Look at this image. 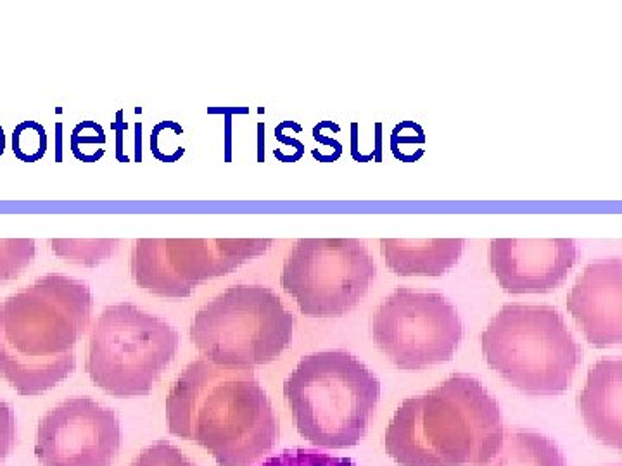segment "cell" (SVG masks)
<instances>
[{"label": "cell", "mask_w": 622, "mask_h": 466, "mask_svg": "<svg viewBox=\"0 0 622 466\" xmlns=\"http://www.w3.org/2000/svg\"><path fill=\"white\" fill-rule=\"evenodd\" d=\"M503 434L495 397L477 378L458 373L401 403L386 449L400 466H477L500 451Z\"/></svg>", "instance_id": "cell-3"}, {"label": "cell", "mask_w": 622, "mask_h": 466, "mask_svg": "<svg viewBox=\"0 0 622 466\" xmlns=\"http://www.w3.org/2000/svg\"><path fill=\"white\" fill-rule=\"evenodd\" d=\"M272 244V239H139L130 252V271L140 289L182 299L211 278L263 256Z\"/></svg>", "instance_id": "cell-10"}, {"label": "cell", "mask_w": 622, "mask_h": 466, "mask_svg": "<svg viewBox=\"0 0 622 466\" xmlns=\"http://www.w3.org/2000/svg\"><path fill=\"white\" fill-rule=\"evenodd\" d=\"M168 427L196 442L220 466H251L272 451L279 420L253 368L197 359L166 397Z\"/></svg>", "instance_id": "cell-1"}, {"label": "cell", "mask_w": 622, "mask_h": 466, "mask_svg": "<svg viewBox=\"0 0 622 466\" xmlns=\"http://www.w3.org/2000/svg\"><path fill=\"white\" fill-rule=\"evenodd\" d=\"M16 442V416L4 401H0V463L6 460Z\"/></svg>", "instance_id": "cell-21"}, {"label": "cell", "mask_w": 622, "mask_h": 466, "mask_svg": "<svg viewBox=\"0 0 622 466\" xmlns=\"http://www.w3.org/2000/svg\"><path fill=\"white\" fill-rule=\"evenodd\" d=\"M567 309L595 347L622 342V259H600L584 268L567 296Z\"/></svg>", "instance_id": "cell-13"}, {"label": "cell", "mask_w": 622, "mask_h": 466, "mask_svg": "<svg viewBox=\"0 0 622 466\" xmlns=\"http://www.w3.org/2000/svg\"><path fill=\"white\" fill-rule=\"evenodd\" d=\"M375 277L377 266L362 240L299 239L280 285L308 318H341L367 296Z\"/></svg>", "instance_id": "cell-8"}, {"label": "cell", "mask_w": 622, "mask_h": 466, "mask_svg": "<svg viewBox=\"0 0 622 466\" xmlns=\"http://www.w3.org/2000/svg\"><path fill=\"white\" fill-rule=\"evenodd\" d=\"M35 256L33 240H0V284L21 275Z\"/></svg>", "instance_id": "cell-18"}, {"label": "cell", "mask_w": 622, "mask_h": 466, "mask_svg": "<svg viewBox=\"0 0 622 466\" xmlns=\"http://www.w3.org/2000/svg\"><path fill=\"white\" fill-rule=\"evenodd\" d=\"M294 316L272 289L234 285L197 311L191 341L215 365H268L291 346Z\"/></svg>", "instance_id": "cell-6"}, {"label": "cell", "mask_w": 622, "mask_h": 466, "mask_svg": "<svg viewBox=\"0 0 622 466\" xmlns=\"http://www.w3.org/2000/svg\"><path fill=\"white\" fill-rule=\"evenodd\" d=\"M370 334L394 366L419 372L453 358L464 325L443 294L400 287L375 309Z\"/></svg>", "instance_id": "cell-9"}, {"label": "cell", "mask_w": 622, "mask_h": 466, "mask_svg": "<svg viewBox=\"0 0 622 466\" xmlns=\"http://www.w3.org/2000/svg\"><path fill=\"white\" fill-rule=\"evenodd\" d=\"M130 466H196L170 442H154L144 449Z\"/></svg>", "instance_id": "cell-20"}, {"label": "cell", "mask_w": 622, "mask_h": 466, "mask_svg": "<svg viewBox=\"0 0 622 466\" xmlns=\"http://www.w3.org/2000/svg\"><path fill=\"white\" fill-rule=\"evenodd\" d=\"M299 434L317 448L362 441L381 397V382L353 354L336 349L306 354L284 384Z\"/></svg>", "instance_id": "cell-4"}, {"label": "cell", "mask_w": 622, "mask_h": 466, "mask_svg": "<svg viewBox=\"0 0 622 466\" xmlns=\"http://www.w3.org/2000/svg\"><path fill=\"white\" fill-rule=\"evenodd\" d=\"M389 270L400 277H441L457 265L464 239H381Z\"/></svg>", "instance_id": "cell-15"}, {"label": "cell", "mask_w": 622, "mask_h": 466, "mask_svg": "<svg viewBox=\"0 0 622 466\" xmlns=\"http://www.w3.org/2000/svg\"><path fill=\"white\" fill-rule=\"evenodd\" d=\"M481 342L488 365L527 396H559L583 361V349L553 306L507 304Z\"/></svg>", "instance_id": "cell-5"}, {"label": "cell", "mask_w": 622, "mask_h": 466, "mask_svg": "<svg viewBox=\"0 0 622 466\" xmlns=\"http://www.w3.org/2000/svg\"><path fill=\"white\" fill-rule=\"evenodd\" d=\"M578 406L590 434L609 448L621 449L622 363L602 359L591 368Z\"/></svg>", "instance_id": "cell-14"}, {"label": "cell", "mask_w": 622, "mask_h": 466, "mask_svg": "<svg viewBox=\"0 0 622 466\" xmlns=\"http://www.w3.org/2000/svg\"><path fill=\"white\" fill-rule=\"evenodd\" d=\"M120 446L115 411L90 397H70L40 418L35 454L42 466H111Z\"/></svg>", "instance_id": "cell-11"}, {"label": "cell", "mask_w": 622, "mask_h": 466, "mask_svg": "<svg viewBox=\"0 0 622 466\" xmlns=\"http://www.w3.org/2000/svg\"><path fill=\"white\" fill-rule=\"evenodd\" d=\"M172 325L130 303L102 311L89 335L85 370L99 389L115 397H144L177 356Z\"/></svg>", "instance_id": "cell-7"}, {"label": "cell", "mask_w": 622, "mask_h": 466, "mask_svg": "<svg viewBox=\"0 0 622 466\" xmlns=\"http://www.w3.org/2000/svg\"><path fill=\"white\" fill-rule=\"evenodd\" d=\"M94 297L77 278L47 275L0 303V377L20 396H42L77 368Z\"/></svg>", "instance_id": "cell-2"}, {"label": "cell", "mask_w": 622, "mask_h": 466, "mask_svg": "<svg viewBox=\"0 0 622 466\" xmlns=\"http://www.w3.org/2000/svg\"><path fill=\"white\" fill-rule=\"evenodd\" d=\"M258 466H356L350 458H337L313 449H291L272 456Z\"/></svg>", "instance_id": "cell-19"}, {"label": "cell", "mask_w": 622, "mask_h": 466, "mask_svg": "<svg viewBox=\"0 0 622 466\" xmlns=\"http://www.w3.org/2000/svg\"><path fill=\"white\" fill-rule=\"evenodd\" d=\"M614 466H621V465H614Z\"/></svg>", "instance_id": "cell-23"}, {"label": "cell", "mask_w": 622, "mask_h": 466, "mask_svg": "<svg viewBox=\"0 0 622 466\" xmlns=\"http://www.w3.org/2000/svg\"><path fill=\"white\" fill-rule=\"evenodd\" d=\"M578 261L572 239H493L489 266L507 294H546L564 284Z\"/></svg>", "instance_id": "cell-12"}, {"label": "cell", "mask_w": 622, "mask_h": 466, "mask_svg": "<svg viewBox=\"0 0 622 466\" xmlns=\"http://www.w3.org/2000/svg\"><path fill=\"white\" fill-rule=\"evenodd\" d=\"M121 240L116 239H54L52 252L71 265H102L115 256L120 249Z\"/></svg>", "instance_id": "cell-17"}, {"label": "cell", "mask_w": 622, "mask_h": 466, "mask_svg": "<svg viewBox=\"0 0 622 466\" xmlns=\"http://www.w3.org/2000/svg\"><path fill=\"white\" fill-rule=\"evenodd\" d=\"M42 130H44L42 126H37V130H35V133H30V135L26 133V135H28V139H26L25 133L21 132L20 126H18V128L14 130L13 135L14 154H16L18 158L23 159V156H25L26 147H28V145H32L33 152H35V156H37V159L42 158V156H44L45 154V149H47V142H33V137H37V135H39Z\"/></svg>", "instance_id": "cell-22"}, {"label": "cell", "mask_w": 622, "mask_h": 466, "mask_svg": "<svg viewBox=\"0 0 622 466\" xmlns=\"http://www.w3.org/2000/svg\"><path fill=\"white\" fill-rule=\"evenodd\" d=\"M477 466H565L564 454L545 435L531 430H510L503 434L500 451Z\"/></svg>", "instance_id": "cell-16"}]
</instances>
